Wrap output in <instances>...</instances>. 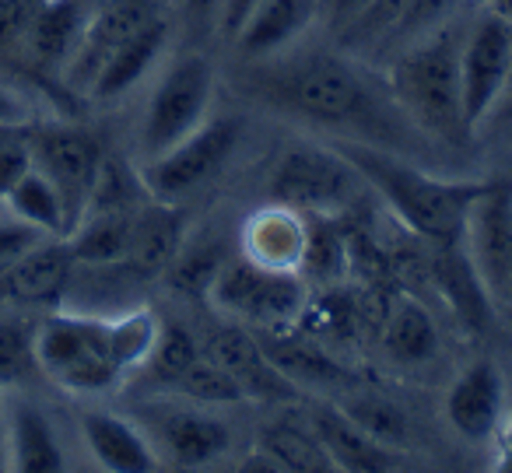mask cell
Listing matches in <instances>:
<instances>
[{"label": "cell", "mask_w": 512, "mask_h": 473, "mask_svg": "<svg viewBox=\"0 0 512 473\" xmlns=\"http://www.w3.org/2000/svg\"><path fill=\"white\" fill-rule=\"evenodd\" d=\"M242 92L288 120L323 130L330 141L376 144L397 155L425 141L400 113L386 81L379 85L341 53L285 50L278 57L249 60Z\"/></svg>", "instance_id": "1"}, {"label": "cell", "mask_w": 512, "mask_h": 473, "mask_svg": "<svg viewBox=\"0 0 512 473\" xmlns=\"http://www.w3.org/2000/svg\"><path fill=\"white\" fill-rule=\"evenodd\" d=\"M330 144L355 165V172L365 179V186L379 193V200L397 214V221H404L428 246L432 249L460 246L463 221H467L470 204L484 190V183L442 179L432 169L418 165L414 158L376 148V144H358V141H330Z\"/></svg>", "instance_id": "2"}, {"label": "cell", "mask_w": 512, "mask_h": 473, "mask_svg": "<svg viewBox=\"0 0 512 473\" xmlns=\"http://www.w3.org/2000/svg\"><path fill=\"white\" fill-rule=\"evenodd\" d=\"M463 32L456 18L432 29L428 36L400 46L386 67V88L400 113L411 120L425 141L442 148H463L474 130L463 116V85H460V50Z\"/></svg>", "instance_id": "3"}, {"label": "cell", "mask_w": 512, "mask_h": 473, "mask_svg": "<svg viewBox=\"0 0 512 473\" xmlns=\"http://www.w3.org/2000/svg\"><path fill=\"white\" fill-rule=\"evenodd\" d=\"M36 361L53 386L74 396H99L127 375L116 365L109 316L78 309H53L36 323Z\"/></svg>", "instance_id": "4"}, {"label": "cell", "mask_w": 512, "mask_h": 473, "mask_svg": "<svg viewBox=\"0 0 512 473\" xmlns=\"http://www.w3.org/2000/svg\"><path fill=\"white\" fill-rule=\"evenodd\" d=\"M214 102V67L200 53L176 57L162 74L144 106L141 127H137V151L141 162L169 151L186 134L200 127L211 116Z\"/></svg>", "instance_id": "5"}, {"label": "cell", "mask_w": 512, "mask_h": 473, "mask_svg": "<svg viewBox=\"0 0 512 473\" xmlns=\"http://www.w3.org/2000/svg\"><path fill=\"white\" fill-rule=\"evenodd\" d=\"M362 190H369L365 179L334 144H295L274 162V172L267 179L271 200L316 218H330L355 207Z\"/></svg>", "instance_id": "6"}, {"label": "cell", "mask_w": 512, "mask_h": 473, "mask_svg": "<svg viewBox=\"0 0 512 473\" xmlns=\"http://www.w3.org/2000/svg\"><path fill=\"white\" fill-rule=\"evenodd\" d=\"M130 417L141 424L158 463L165 466L200 470V466L218 463L232 449V428L221 417L207 414L204 403L183 400L176 393L137 403Z\"/></svg>", "instance_id": "7"}, {"label": "cell", "mask_w": 512, "mask_h": 473, "mask_svg": "<svg viewBox=\"0 0 512 473\" xmlns=\"http://www.w3.org/2000/svg\"><path fill=\"white\" fill-rule=\"evenodd\" d=\"M242 141V123L235 116H207L193 134H186L169 151L141 162V179L151 197L183 204L197 190H204L228 165Z\"/></svg>", "instance_id": "8"}, {"label": "cell", "mask_w": 512, "mask_h": 473, "mask_svg": "<svg viewBox=\"0 0 512 473\" xmlns=\"http://www.w3.org/2000/svg\"><path fill=\"white\" fill-rule=\"evenodd\" d=\"M207 302L228 319L281 330L292 326L306 309V284L302 274H274L249 263L246 256H228L218 277L207 288Z\"/></svg>", "instance_id": "9"}, {"label": "cell", "mask_w": 512, "mask_h": 473, "mask_svg": "<svg viewBox=\"0 0 512 473\" xmlns=\"http://www.w3.org/2000/svg\"><path fill=\"white\" fill-rule=\"evenodd\" d=\"M509 18L495 11H481L463 32L460 50V85L467 127L481 130L509 95Z\"/></svg>", "instance_id": "10"}, {"label": "cell", "mask_w": 512, "mask_h": 473, "mask_svg": "<svg viewBox=\"0 0 512 473\" xmlns=\"http://www.w3.org/2000/svg\"><path fill=\"white\" fill-rule=\"evenodd\" d=\"M463 253L495 309H509L512 288V186L484 183L463 221Z\"/></svg>", "instance_id": "11"}, {"label": "cell", "mask_w": 512, "mask_h": 473, "mask_svg": "<svg viewBox=\"0 0 512 473\" xmlns=\"http://www.w3.org/2000/svg\"><path fill=\"white\" fill-rule=\"evenodd\" d=\"M29 151L32 165L57 186L60 200L67 207V221L74 228L85 214L95 172L106 158L102 141L92 130L71 127V123H32Z\"/></svg>", "instance_id": "12"}, {"label": "cell", "mask_w": 512, "mask_h": 473, "mask_svg": "<svg viewBox=\"0 0 512 473\" xmlns=\"http://www.w3.org/2000/svg\"><path fill=\"white\" fill-rule=\"evenodd\" d=\"M155 15H162V0H102V4H95L78 46L60 71L64 85L71 92L88 95L102 64Z\"/></svg>", "instance_id": "13"}, {"label": "cell", "mask_w": 512, "mask_h": 473, "mask_svg": "<svg viewBox=\"0 0 512 473\" xmlns=\"http://www.w3.org/2000/svg\"><path fill=\"white\" fill-rule=\"evenodd\" d=\"M200 351L239 382L246 400H288L295 393V382L285 379L267 358L264 340H256L239 319L225 316V323H214L200 340Z\"/></svg>", "instance_id": "14"}, {"label": "cell", "mask_w": 512, "mask_h": 473, "mask_svg": "<svg viewBox=\"0 0 512 473\" xmlns=\"http://www.w3.org/2000/svg\"><path fill=\"white\" fill-rule=\"evenodd\" d=\"M309 249V218L288 204L271 200L253 211L239 228V253L260 270L274 274H302Z\"/></svg>", "instance_id": "15"}, {"label": "cell", "mask_w": 512, "mask_h": 473, "mask_svg": "<svg viewBox=\"0 0 512 473\" xmlns=\"http://www.w3.org/2000/svg\"><path fill=\"white\" fill-rule=\"evenodd\" d=\"M74 253L67 239H39L8 274H0V305L18 309H60L74 277Z\"/></svg>", "instance_id": "16"}, {"label": "cell", "mask_w": 512, "mask_h": 473, "mask_svg": "<svg viewBox=\"0 0 512 473\" xmlns=\"http://www.w3.org/2000/svg\"><path fill=\"white\" fill-rule=\"evenodd\" d=\"M505 417V379L495 361H474L446 389V421L467 442L495 438Z\"/></svg>", "instance_id": "17"}, {"label": "cell", "mask_w": 512, "mask_h": 473, "mask_svg": "<svg viewBox=\"0 0 512 473\" xmlns=\"http://www.w3.org/2000/svg\"><path fill=\"white\" fill-rule=\"evenodd\" d=\"M309 428L316 431L320 445L327 449L334 470L386 473V470H400V466L411 463V456H407L404 449L379 442L376 435H369L362 424H355L337 407L313 410V414H309Z\"/></svg>", "instance_id": "18"}, {"label": "cell", "mask_w": 512, "mask_h": 473, "mask_svg": "<svg viewBox=\"0 0 512 473\" xmlns=\"http://www.w3.org/2000/svg\"><path fill=\"white\" fill-rule=\"evenodd\" d=\"M323 11H327V0H264L253 11V18L242 25L232 46L246 60L278 57L320 22Z\"/></svg>", "instance_id": "19"}, {"label": "cell", "mask_w": 512, "mask_h": 473, "mask_svg": "<svg viewBox=\"0 0 512 473\" xmlns=\"http://www.w3.org/2000/svg\"><path fill=\"white\" fill-rule=\"evenodd\" d=\"M186 239V218L183 207L172 200L148 197L134 211V225H130V246H127V270L137 277H158L172 263Z\"/></svg>", "instance_id": "20"}, {"label": "cell", "mask_w": 512, "mask_h": 473, "mask_svg": "<svg viewBox=\"0 0 512 473\" xmlns=\"http://www.w3.org/2000/svg\"><path fill=\"white\" fill-rule=\"evenodd\" d=\"M81 442L102 470L144 473L162 466L141 424L134 417L113 414V410H85L81 414Z\"/></svg>", "instance_id": "21"}, {"label": "cell", "mask_w": 512, "mask_h": 473, "mask_svg": "<svg viewBox=\"0 0 512 473\" xmlns=\"http://www.w3.org/2000/svg\"><path fill=\"white\" fill-rule=\"evenodd\" d=\"M88 15H92V0H43V8L18 39V50L39 71L60 74L85 32Z\"/></svg>", "instance_id": "22"}, {"label": "cell", "mask_w": 512, "mask_h": 473, "mask_svg": "<svg viewBox=\"0 0 512 473\" xmlns=\"http://www.w3.org/2000/svg\"><path fill=\"white\" fill-rule=\"evenodd\" d=\"M169 39H172V25L162 11V15H155L151 22H144L141 29L102 64V71L95 74L92 88H88V99L116 102L127 92H134L151 74V67L162 60V53L169 50Z\"/></svg>", "instance_id": "23"}, {"label": "cell", "mask_w": 512, "mask_h": 473, "mask_svg": "<svg viewBox=\"0 0 512 473\" xmlns=\"http://www.w3.org/2000/svg\"><path fill=\"white\" fill-rule=\"evenodd\" d=\"M4 449L8 466L18 473H50L67 463L50 417L25 396L4 400Z\"/></svg>", "instance_id": "24"}, {"label": "cell", "mask_w": 512, "mask_h": 473, "mask_svg": "<svg viewBox=\"0 0 512 473\" xmlns=\"http://www.w3.org/2000/svg\"><path fill=\"white\" fill-rule=\"evenodd\" d=\"M246 466H264V470H334L316 431L309 424L292 421L267 424L260 442H256V456H249Z\"/></svg>", "instance_id": "25"}, {"label": "cell", "mask_w": 512, "mask_h": 473, "mask_svg": "<svg viewBox=\"0 0 512 473\" xmlns=\"http://www.w3.org/2000/svg\"><path fill=\"white\" fill-rule=\"evenodd\" d=\"M130 225L134 211H95L85 214L78 225L67 232V246L78 267H113L127 260Z\"/></svg>", "instance_id": "26"}, {"label": "cell", "mask_w": 512, "mask_h": 473, "mask_svg": "<svg viewBox=\"0 0 512 473\" xmlns=\"http://www.w3.org/2000/svg\"><path fill=\"white\" fill-rule=\"evenodd\" d=\"M435 281H439L446 302L453 305V312L460 316V323L467 330H481L491 316V298L484 291V284L477 281L474 267H470L463 246H449V249H435Z\"/></svg>", "instance_id": "27"}, {"label": "cell", "mask_w": 512, "mask_h": 473, "mask_svg": "<svg viewBox=\"0 0 512 473\" xmlns=\"http://www.w3.org/2000/svg\"><path fill=\"white\" fill-rule=\"evenodd\" d=\"M4 211L15 221H22V225L36 228L39 235H50V239H67V232H71L67 207L60 200L57 186L36 165L11 186V193L4 197Z\"/></svg>", "instance_id": "28"}, {"label": "cell", "mask_w": 512, "mask_h": 473, "mask_svg": "<svg viewBox=\"0 0 512 473\" xmlns=\"http://www.w3.org/2000/svg\"><path fill=\"white\" fill-rule=\"evenodd\" d=\"M228 242L218 232L204 235H186L179 253L172 256V263L165 267V281L176 295L186 298H207V288L218 277V270L228 263Z\"/></svg>", "instance_id": "29"}, {"label": "cell", "mask_w": 512, "mask_h": 473, "mask_svg": "<svg viewBox=\"0 0 512 473\" xmlns=\"http://www.w3.org/2000/svg\"><path fill=\"white\" fill-rule=\"evenodd\" d=\"M383 347L400 365H425L439 351V333H435L425 305L411 302V298L393 305L383 326Z\"/></svg>", "instance_id": "30"}, {"label": "cell", "mask_w": 512, "mask_h": 473, "mask_svg": "<svg viewBox=\"0 0 512 473\" xmlns=\"http://www.w3.org/2000/svg\"><path fill=\"white\" fill-rule=\"evenodd\" d=\"M200 354H204L200 351V340L193 337L183 323L162 319V330H158L155 347H151L148 361H144V368L137 375H144V379L151 382V389H158V393H169V389L176 386L179 375H183Z\"/></svg>", "instance_id": "31"}, {"label": "cell", "mask_w": 512, "mask_h": 473, "mask_svg": "<svg viewBox=\"0 0 512 473\" xmlns=\"http://www.w3.org/2000/svg\"><path fill=\"white\" fill-rule=\"evenodd\" d=\"M267 358L278 365V372L285 379H292L295 386H341L351 375L337 365L334 358H327L323 351H316L306 340H264Z\"/></svg>", "instance_id": "32"}, {"label": "cell", "mask_w": 512, "mask_h": 473, "mask_svg": "<svg viewBox=\"0 0 512 473\" xmlns=\"http://www.w3.org/2000/svg\"><path fill=\"white\" fill-rule=\"evenodd\" d=\"M158 330H162V319L151 309H123L109 316V337H113V354L116 365L123 368V375H137L148 361L151 347L158 340Z\"/></svg>", "instance_id": "33"}, {"label": "cell", "mask_w": 512, "mask_h": 473, "mask_svg": "<svg viewBox=\"0 0 512 473\" xmlns=\"http://www.w3.org/2000/svg\"><path fill=\"white\" fill-rule=\"evenodd\" d=\"M36 372V326L22 316H0V389L22 386Z\"/></svg>", "instance_id": "34"}, {"label": "cell", "mask_w": 512, "mask_h": 473, "mask_svg": "<svg viewBox=\"0 0 512 473\" xmlns=\"http://www.w3.org/2000/svg\"><path fill=\"white\" fill-rule=\"evenodd\" d=\"M169 393L183 396V400H193V403H204V407H232V403L246 400L239 382H235L218 361L207 358V354H200V358L179 375Z\"/></svg>", "instance_id": "35"}, {"label": "cell", "mask_w": 512, "mask_h": 473, "mask_svg": "<svg viewBox=\"0 0 512 473\" xmlns=\"http://www.w3.org/2000/svg\"><path fill=\"white\" fill-rule=\"evenodd\" d=\"M407 4H411V0H372L369 8L351 25H344L337 36H341V43L348 46V50H365V53L379 50V46L386 43V36L393 32V25L400 22Z\"/></svg>", "instance_id": "36"}, {"label": "cell", "mask_w": 512, "mask_h": 473, "mask_svg": "<svg viewBox=\"0 0 512 473\" xmlns=\"http://www.w3.org/2000/svg\"><path fill=\"white\" fill-rule=\"evenodd\" d=\"M463 0H411L404 8V15H400V22L393 25V32L386 36L383 46H407L414 43V39L428 36L432 29H439V25H446L449 18H456V11H460ZM393 50V53H397Z\"/></svg>", "instance_id": "37"}, {"label": "cell", "mask_w": 512, "mask_h": 473, "mask_svg": "<svg viewBox=\"0 0 512 473\" xmlns=\"http://www.w3.org/2000/svg\"><path fill=\"white\" fill-rule=\"evenodd\" d=\"M344 414H348L355 424H362L369 435H376L379 442L404 449V442H407V417H404V410H397L390 400L362 396V400H355L351 407H344Z\"/></svg>", "instance_id": "38"}, {"label": "cell", "mask_w": 512, "mask_h": 473, "mask_svg": "<svg viewBox=\"0 0 512 473\" xmlns=\"http://www.w3.org/2000/svg\"><path fill=\"white\" fill-rule=\"evenodd\" d=\"M29 169H32L29 134H22V137H0V204H4V197L11 193V186H15Z\"/></svg>", "instance_id": "39"}, {"label": "cell", "mask_w": 512, "mask_h": 473, "mask_svg": "<svg viewBox=\"0 0 512 473\" xmlns=\"http://www.w3.org/2000/svg\"><path fill=\"white\" fill-rule=\"evenodd\" d=\"M39 239H50V235H39L36 228L22 225V221H0V274H8Z\"/></svg>", "instance_id": "40"}, {"label": "cell", "mask_w": 512, "mask_h": 473, "mask_svg": "<svg viewBox=\"0 0 512 473\" xmlns=\"http://www.w3.org/2000/svg\"><path fill=\"white\" fill-rule=\"evenodd\" d=\"M43 0H0V46H18Z\"/></svg>", "instance_id": "41"}, {"label": "cell", "mask_w": 512, "mask_h": 473, "mask_svg": "<svg viewBox=\"0 0 512 473\" xmlns=\"http://www.w3.org/2000/svg\"><path fill=\"white\" fill-rule=\"evenodd\" d=\"M264 0H221L218 18H214V32H218L225 43H235V36L242 32V25L253 18V11L260 8Z\"/></svg>", "instance_id": "42"}, {"label": "cell", "mask_w": 512, "mask_h": 473, "mask_svg": "<svg viewBox=\"0 0 512 473\" xmlns=\"http://www.w3.org/2000/svg\"><path fill=\"white\" fill-rule=\"evenodd\" d=\"M0 123H11V127H29L36 123L32 106L22 92H15L11 85H0Z\"/></svg>", "instance_id": "43"}, {"label": "cell", "mask_w": 512, "mask_h": 473, "mask_svg": "<svg viewBox=\"0 0 512 473\" xmlns=\"http://www.w3.org/2000/svg\"><path fill=\"white\" fill-rule=\"evenodd\" d=\"M369 4H372V0H327V11H323V18L330 22V29L341 32L344 25L355 22V18L362 15Z\"/></svg>", "instance_id": "44"}, {"label": "cell", "mask_w": 512, "mask_h": 473, "mask_svg": "<svg viewBox=\"0 0 512 473\" xmlns=\"http://www.w3.org/2000/svg\"><path fill=\"white\" fill-rule=\"evenodd\" d=\"M221 0H183L186 18L193 22V29H214V18H218Z\"/></svg>", "instance_id": "45"}, {"label": "cell", "mask_w": 512, "mask_h": 473, "mask_svg": "<svg viewBox=\"0 0 512 473\" xmlns=\"http://www.w3.org/2000/svg\"><path fill=\"white\" fill-rule=\"evenodd\" d=\"M495 442H498L495 466H498V470L512 473V410H505L502 424H498V431H495Z\"/></svg>", "instance_id": "46"}, {"label": "cell", "mask_w": 512, "mask_h": 473, "mask_svg": "<svg viewBox=\"0 0 512 473\" xmlns=\"http://www.w3.org/2000/svg\"><path fill=\"white\" fill-rule=\"evenodd\" d=\"M488 8L495 11V15H502L512 22V0H488Z\"/></svg>", "instance_id": "47"}, {"label": "cell", "mask_w": 512, "mask_h": 473, "mask_svg": "<svg viewBox=\"0 0 512 473\" xmlns=\"http://www.w3.org/2000/svg\"><path fill=\"white\" fill-rule=\"evenodd\" d=\"M32 127V123H29ZM29 127H11V123H0V137H22L29 134Z\"/></svg>", "instance_id": "48"}, {"label": "cell", "mask_w": 512, "mask_h": 473, "mask_svg": "<svg viewBox=\"0 0 512 473\" xmlns=\"http://www.w3.org/2000/svg\"><path fill=\"white\" fill-rule=\"evenodd\" d=\"M509 64H512V22H509ZM505 99L512 102V74H509V95H505Z\"/></svg>", "instance_id": "49"}, {"label": "cell", "mask_w": 512, "mask_h": 473, "mask_svg": "<svg viewBox=\"0 0 512 473\" xmlns=\"http://www.w3.org/2000/svg\"><path fill=\"white\" fill-rule=\"evenodd\" d=\"M0 431H4V396H0Z\"/></svg>", "instance_id": "50"}, {"label": "cell", "mask_w": 512, "mask_h": 473, "mask_svg": "<svg viewBox=\"0 0 512 473\" xmlns=\"http://www.w3.org/2000/svg\"><path fill=\"white\" fill-rule=\"evenodd\" d=\"M0 445H4V431H0ZM0 466H8V456H0Z\"/></svg>", "instance_id": "51"}, {"label": "cell", "mask_w": 512, "mask_h": 473, "mask_svg": "<svg viewBox=\"0 0 512 473\" xmlns=\"http://www.w3.org/2000/svg\"><path fill=\"white\" fill-rule=\"evenodd\" d=\"M509 312H512V288H509Z\"/></svg>", "instance_id": "52"}, {"label": "cell", "mask_w": 512, "mask_h": 473, "mask_svg": "<svg viewBox=\"0 0 512 473\" xmlns=\"http://www.w3.org/2000/svg\"><path fill=\"white\" fill-rule=\"evenodd\" d=\"M509 109H512V102H509Z\"/></svg>", "instance_id": "53"}]
</instances>
